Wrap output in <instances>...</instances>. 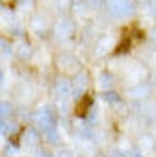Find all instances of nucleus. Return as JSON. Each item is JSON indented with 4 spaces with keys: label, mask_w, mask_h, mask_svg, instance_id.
Instances as JSON below:
<instances>
[{
    "label": "nucleus",
    "mask_w": 156,
    "mask_h": 157,
    "mask_svg": "<svg viewBox=\"0 0 156 157\" xmlns=\"http://www.w3.org/2000/svg\"><path fill=\"white\" fill-rule=\"evenodd\" d=\"M107 5L115 16H128L133 11L128 0H107Z\"/></svg>",
    "instance_id": "nucleus-1"
},
{
    "label": "nucleus",
    "mask_w": 156,
    "mask_h": 157,
    "mask_svg": "<svg viewBox=\"0 0 156 157\" xmlns=\"http://www.w3.org/2000/svg\"><path fill=\"white\" fill-rule=\"evenodd\" d=\"M91 104H92V98H91L90 96H87V94L84 96L82 99L77 103V105H76V108H75V114H76L77 117H80V118L86 117V113H87L88 108L91 107Z\"/></svg>",
    "instance_id": "nucleus-2"
},
{
    "label": "nucleus",
    "mask_w": 156,
    "mask_h": 157,
    "mask_svg": "<svg viewBox=\"0 0 156 157\" xmlns=\"http://www.w3.org/2000/svg\"><path fill=\"white\" fill-rule=\"evenodd\" d=\"M103 98L108 102H118L120 99L119 94L115 92V91H107L103 93Z\"/></svg>",
    "instance_id": "nucleus-3"
},
{
    "label": "nucleus",
    "mask_w": 156,
    "mask_h": 157,
    "mask_svg": "<svg viewBox=\"0 0 156 157\" xmlns=\"http://www.w3.org/2000/svg\"><path fill=\"white\" fill-rule=\"evenodd\" d=\"M10 114H11V107H10V104L2 102L1 103V118L4 119L6 117H9Z\"/></svg>",
    "instance_id": "nucleus-4"
},
{
    "label": "nucleus",
    "mask_w": 156,
    "mask_h": 157,
    "mask_svg": "<svg viewBox=\"0 0 156 157\" xmlns=\"http://www.w3.org/2000/svg\"><path fill=\"white\" fill-rule=\"evenodd\" d=\"M129 47H130L129 39H123L122 43H120V44L118 45V48H117V53H124V52H127V50L129 49Z\"/></svg>",
    "instance_id": "nucleus-5"
},
{
    "label": "nucleus",
    "mask_w": 156,
    "mask_h": 157,
    "mask_svg": "<svg viewBox=\"0 0 156 157\" xmlns=\"http://www.w3.org/2000/svg\"><path fill=\"white\" fill-rule=\"evenodd\" d=\"M36 157H53V156L50 153H48V152H38L36 155Z\"/></svg>",
    "instance_id": "nucleus-6"
},
{
    "label": "nucleus",
    "mask_w": 156,
    "mask_h": 157,
    "mask_svg": "<svg viewBox=\"0 0 156 157\" xmlns=\"http://www.w3.org/2000/svg\"><path fill=\"white\" fill-rule=\"evenodd\" d=\"M130 157H142V156H141L138 151H133V152H131V155H130Z\"/></svg>",
    "instance_id": "nucleus-7"
}]
</instances>
